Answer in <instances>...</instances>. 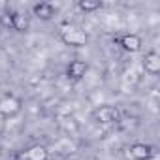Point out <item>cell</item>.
<instances>
[{"instance_id":"1","label":"cell","mask_w":160,"mask_h":160,"mask_svg":"<svg viewBox=\"0 0 160 160\" xmlns=\"http://www.w3.org/2000/svg\"><path fill=\"white\" fill-rule=\"evenodd\" d=\"M60 40H62L66 45H70V47H83V45H87L89 36H87V32L81 30V28L64 27V28L60 30Z\"/></svg>"},{"instance_id":"2","label":"cell","mask_w":160,"mask_h":160,"mask_svg":"<svg viewBox=\"0 0 160 160\" xmlns=\"http://www.w3.org/2000/svg\"><path fill=\"white\" fill-rule=\"evenodd\" d=\"M94 119L102 124H115L119 122L121 119V111L115 108V106H109V104H104V106H98L94 109Z\"/></svg>"},{"instance_id":"3","label":"cell","mask_w":160,"mask_h":160,"mask_svg":"<svg viewBox=\"0 0 160 160\" xmlns=\"http://www.w3.org/2000/svg\"><path fill=\"white\" fill-rule=\"evenodd\" d=\"M17 160H49V151H47L45 145L36 143V145L28 147L27 151L19 152L17 154Z\"/></svg>"},{"instance_id":"4","label":"cell","mask_w":160,"mask_h":160,"mask_svg":"<svg viewBox=\"0 0 160 160\" xmlns=\"http://www.w3.org/2000/svg\"><path fill=\"white\" fill-rule=\"evenodd\" d=\"M154 154L152 147L149 143H141V141H136L128 147V156L132 160H149L151 156Z\"/></svg>"},{"instance_id":"5","label":"cell","mask_w":160,"mask_h":160,"mask_svg":"<svg viewBox=\"0 0 160 160\" xmlns=\"http://www.w3.org/2000/svg\"><path fill=\"white\" fill-rule=\"evenodd\" d=\"M87 70H89V64H87L85 60L75 58V60H72V62L66 66V77L72 79V81H79V79L85 77Z\"/></svg>"},{"instance_id":"6","label":"cell","mask_w":160,"mask_h":160,"mask_svg":"<svg viewBox=\"0 0 160 160\" xmlns=\"http://www.w3.org/2000/svg\"><path fill=\"white\" fill-rule=\"evenodd\" d=\"M19 109H21V102H19L15 96H12V94H6V96H2V98H0V115L12 117V115L19 113Z\"/></svg>"},{"instance_id":"7","label":"cell","mask_w":160,"mask_h":160,"mask_svg":"<svg viewBox=\"0 0 160 160\" xmlns=\"http://www.w3.org/2000/svg\"><path fill=\"white\" fill-rule=\"evenodd\" d=\"M119 45H121L124 51H128V53H138V51L141 49L143 42H141V38H139L138 34L128 32V34H122V36L119 38Z\"/></svg>"},{"instance_id":"8","label":"cell","mask_w":160,"mask_h":160,"mask_svg":"<svg viewBox=\"0 0 160 160\" xmlns=\"http://www.w3.org/2000/svg\"><path fill=\"white\" fill-rule=\"evenodd\" d=\"M32 13L42 21H51L55 17V13H57V8L51 2H36L32 6Z\"/></svg>"},{"instance_id":"9","label":"cell","mask_w":160,"mask_h":160,"mask_svg":"<svg viewBox=\"0 0 160 160\" xmlns=\"http://www.w3.org/2000/svg\"><path fill=\"white\" fill-rule=\"evenodd\" d=\"M143 70L149 73V75H158L160 73V55L156 51H149L145 53V58H143Z\"/></svg>"},{"instance_id":"10","label":"cell","mask_w":160,"mask_h":160,"mask_svg":"<svg viewBox=\"0 0 160 160\" xmlns=\"http://www.w3.org/2000/svg\"><path fill=\"white\" fill-rule=\"evenodd\" d=\"M12 17H13V30H17V32H27V30L30 28V17H28L27 13L15 12V13H12Z\"/></svg>"},{"instance_id":"11","label":"cell","mask_w":160,"mask_h":160,"mask_svg":"<svg viewBox=\"0 0 160 160\" xmlns=\"http://www.w3.org/2000/svg\"><path fill=\"white\" fill-rule=\"evenodd\" d=\"M77 8L81 12H85V13H92V12L102 8V2H100V0H79Z\"/></svg>"},{"instance_id":"12","label":"cell","mask_w":160,"mask_h":160,"mask_svg":"<svg viewBox=\"0 0 160 160\" xmlns=\"http://www.w3.org/2000/svg\"><path fill=\"white\" fill-rule=\"evenodd\" d=\"M0 25H2L4 28H13V17H12V13H2V15H0Z\"/></svg>"}]
</instances>
